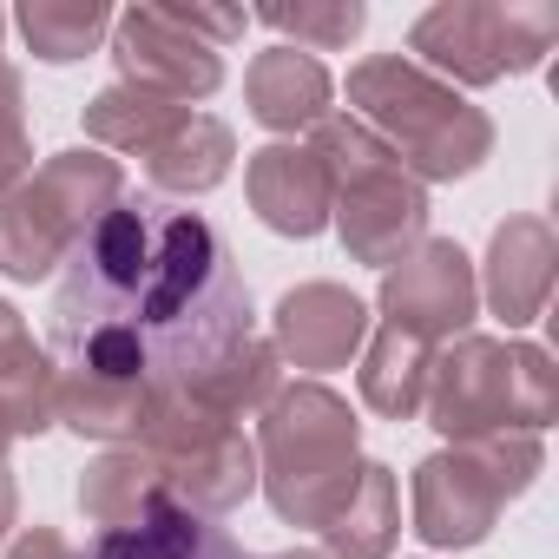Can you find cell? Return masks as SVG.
<instances>
[{
    "mask_svg": "<svg viewBox=\"0 0 559 559\" xmlns=\"http://www.w3.org/2000/svg\"><path fill=\"white\" fill-rule=\"evenodd\" d=\"M243 336H257L250 284L198 211L119 198L67 257L53 297V356L73 376L191 395Z\"/></svg>",
    "mask_w": 559,
    "mask_h": 559,
    "instance_id": "6da1fadb",
    "label": "cell"
},
{
    "mask_svg": "<svg viewBox=\"0 0 559 559\" xmlns=\"http://www.w3.org/2000/svg\"><path fill=\"white\" fill-rule=\"evenodd\" d=\"M257 487L284 526L323 533L356 487L362 421L330 382H284L257 415Z\"/></svg>",
    "mask_w": 559,
    "mask_h": 559,
    "instance_id": "7a4b0ae2",
    "label": "cell"
},
{
    "mask_svg": "<svg viewBox=\"0 0 559 559\" xmlns=\"http://www.w3.org/2000/svg\"><path fill=\"white\" fill-rule=\"evenodd\" d=\"M349 119H362L415 185H454L493 158V119L421 73L408 53H376L349 67Z\"/></svg>",
    "mask_w": 559,
    "mask_h": 559,
    "instance_id": "3957f363",
    "label": "cell"
},
{
    "mask_svg": "<svg viewBox=\"0 0 559 559\" xmlns=\"http://www.w3.org/2000/svg\"><path fill=\"white\" fill-rule=\"evenodd\" d=\"M428 428L454 441L480 435H539L559 415V369L539 343L513 336H454L428 369Z\"/></svg>",
    "mask_w": 559,
    "mask_h": 559,
    "instance_id": "277c9868",
    "label": "cell"
},
{
    "mask_svg": "<svg viewBox=\"0 0 559 559\" xmlns=\"http://www.w3.org/2000/svg\"><path fill=\"white\" fill-rule=\"evenodd\" d=\"M310 152L330 178V224L356 263L389 270L428 237V185H415L362 119L330 112L310 132Z\"/></svg>",
    "mask_w": 559,
    "mask_h": 559,
    "instance_id": "5b68a950",
    "label": "cell"
},
{
    "mask_svg": "<svg viewBox=\"0 0 559 559\" xmlns=\"http://www.w3.org/2000/svg\"><path fill=\"white\" fill-rule=\"evenodd\" d=\"M119 198H126L119 158H106L93 145L53 152L40 171L0 191V276H14V284L53 276Z\"/></svg>",
    "mask_w": 559,
    "mask_h": 559,
    "instance_id": "8992f818",
    "label": "cell"
},
{
    "mask_svg": "<svg viewBox=\"0 0 559 559\" xmlns=\"http://www.w3.org/2000/svg\"><path fill=\"white\" fill-rule=\"evenodd\" d=\"M546 467L539 435H480L435 448L415 467V533L441 552L480 546L507 500H520Z\"/></svg>",
    "mask_w": 559,
    "mask_h": 559,
    "instance_id": "52a82bcc",
    "label": "cell"
},
{
    "mask_svg": "<svg viewBox=\"0 0 559 559\" xmlns=\"http://www.w3.org/2000/svg\"><path fill=\"white\" fill-rule=\"evenodd\" d=\"M559 40L552 0H441L408 27V53L441 86H493L507 73H533Z\"/></svg>",
    "mask_w": 559,
    "mask_h": 559,
    "instance_id": "ba28073f",
    "label": "cell"
},
{
    "mask_svg": "<svg viewBox=\"0 0 559 559\" xmlns=\"http://www.w3.org/2000/svg\"><path fill=\"white\" fill-rule=\"evenodd\" d=\"M139 448L158 461L165 500H178V507H191L204 520H224V513H237L257 493V448H250V435L237 421L211 415L204 402H191L185 389L152 402Z\"/></svg>",
    "mask_w": 559,
    "mask_h": 559,
    "instance_id": "9c48e42d",
    "label": "cell"
},
{
    "mask_svg": "<svg viewBox=\"0 0 559 559\" xmlns=\"http://www.w3.org/2000/svg\"><path fill=\"white\" fill-rule=\"evenodd\" d=\"M382 330H402L415 343H454L480 317V284H474V257L454 237H421L402 263L382 270L376 290Z\"/></svg>",
    "mask_w": 559,
    "mask_h": 559,
    "instance_id": "30bf717a",
    "label": "cell"
},
{
    "mask_svg": "<svg viewBox=\"0 0 559 559\" xmlns=\"http://www.w3.org/2000/svg\"><path fill=\"white\" fill-rule=\"evenodd\" d=\"M112 67H119V86L158 93L171 106L211 99L224 86V53L204 47L191 27H178L165 0H139V8L112 14Z\"/></svg>",
    "mask_w": 559,
    "mask_h": 559,
    "instance_id": "8fae6325",
    "label": "cell"
},
{
    "mask_svg": "<svg viewBox=\"0 0 559 559\" xmlns=\"http://www.w3.org/2000/svg\"><path fill=\"white\" fill-rule=\"evenodd\" d=\"M369 343V304L343 284H297L276 297L270 317V349L284 356V369H310V382L323 369H343L349 356H362Z\"/></svg>",
    "mask_w": 559,
    "mask_h": 559,
    "instance_id": "7c38bea8",
    "label": "cell"
},
{
    "mask_svg": "<svg viewBox=\"0 0 559 559\" xmlns=\"http://www.w3.org/2000/svg\"><path fill=\"white\" fill-rule=\"evenodd\" d=\"M552 270H559V237L546 217H507L493 237H487V263L474 270L480 284V304L507 323V330H526L546 317V297H552Z\"/></svg>",
    "mask_w": 559,
    "mask_h": 559,
    "instance_id": "4fadbf2b",
    "label": "cell"
},
{
    "mask_svg": "<svg viewBox=\"0 0 559 559\" xmlns=\"http://www.w3.org/2000/svg\"><path fill=\"white\" fill-rule=\"evenodd\" d=\"M243 198H250L257 224L276 237H323L330 230V178H323L317 152L297 139H276V145L250 152Z\"/></svg>",
    "mask_w": 559,
    "mask_h": 559,
    "instance_id": "5bb4252c",
    "label": "cell"
},
{
    "mask_svg": "<svg viewBox=\"0 0 559 559\" xmlns=\"http://www.w3.org/2000/svg\"><path fill=\"white\" fill-rule=\"evenodd\" d=\"M330 99H336V80L317 53H297V47H263L243 73V106L263 132L276 139H297V132H317L330 119Z\"/></svg>",
    "mask_w": 559,
    "mask_h": 559,
    "instance_id": "9a60e30c",
    "label": "cell"
},
{
    "mask_svg": "<svg viewBox=\"0 0 559 559\" xmlns=\"http://www.w3.org/2000/svg\"><path fill=\"white\" fill-rule=\"evenodd\" d=\"M165 500V474L158 461L132 441V448H99L80 474V513L99 526V533H126L139 526L152 507Z\"/></svg>",
    "mask_w": 559,
    "mask_h": 559,
    "instance_id": "2e32d148",
    "label": "cell"
},
{
    "mask_svg": "<svg viewBox=\"0 0 559 559\" xmlns=\"http://www.w3.org/2000/svg\"><path fill=\"white\" fill-rule=\"evenodd\" d=\"M86 559H250L217 520L178 507V500H158L139 526L126 533H99V546Z\"/></svg>",
    "mask_w": 559,
    "mask_h": 559,
    "instance_id": "e0dca14e",
    "label": "cell"
},
{
    "mask_svg": "<svg viewBox=\"0 0 559 559\" xmlns=\"http://www.w3.org/2000/svg\"><path fill=\"white\" fill-rule=\"evenodd\" d=\"M230 165H237V139H230V126L211 119V112H185V119L152 145V158H145L152 185H158V191H178V198L217 191V185L230 178Z\"/></svg>",
    "mask_w": 559,
    "mask_h": 559,
    "instance_id": "ac0fdd59",
    "label": "cell"
},
{
    "mask_svg": "<svg viewBox=\"0 0 559 559\" xmlns=\"http://www.w3.org/2000/svg\"><path fill=\"white\" fill-rule=\"evenodd\" d=\"M152 389L139 382H112V376H73L60 369V421L80 435V441H99V448H132L145 435V415H152Z\"/></svg>",
    "mask_w": 559,
    "mask_h": 559,
    "instance_id": "d6986e66",
    "label": "cell"
},
{
    "mask_svg": "<svg viewBox=\"0 0 559 559\" xmlns=\"http://www.w3.org/2000/svg\"><path fill=\"white\" fill-rule=\"evenodd\" d=\"M330 559H389L402 539V493H395V467L362 461L349 500L336 507V520L323 526Z\"/></svg>",
    "mask_w": 559,
    "mask_h": 559,
    "instance_id": "ffe728a7",
    "label": "cell"
},
{
    "mask_svg": "<svg viewBox=\"0 0 559 559\" xmlns=\"http://www.w3.org/2000/svg\"><path fill=\"white\" fill-rule=\"evenodd\" d=\"M428 369H435V349L402 336V330H376L362 343V402L382 415V421H415L421 402H428Z\"/></svg>",
    "mask_w": 559,
    "mask_h": 559,
    "instance_id": "44dd1931",
    "label": "cell"
},
{
    "mask_svg": "<svg viewBox=\"0 0 559 559\" xmlns=\"http://www.w3.org/2000/svg\"><path fill=\"white\" fill-rule=\"evenodd\" d=\"M14 27L34 60L73 67V60L99 53V40L112 34V8L106 0H27V8H14Z\"/></svg>",
    "mask_w": 559,
    "mask_h": 559,
    "instance_id": "7402d4cb",
    "label": "cell"
},
{
    "mask_svg": "<svg viewBox=\"0 0 559 559\" xmlns=\"http://www.w3.org/2000/svg\"><path fill=\"white\" fill-rule=\"evenodd\" d=\"M191 106H171V99H158V93H139V86H106V93H93L86 99V139H93V152H139V158H152V145L185 119Z\"/></svg>",
    "mask_w": 559,
    "mask_h": 559,
    "instance_id": "603a6c76",
    "label": "cell"
},
{
    "mask_svg": "<svg viewBox=\"0 0 559 559\" xmlns=\"http://www.w3.org/2000/svg\"><path fill=\"white\" fill-rule=\"evenodd\" d=\"M276 389H284V356L270 349V336H243V343L191 389V402H204V408L224 415V421H243V415H263Z\"/></svg>",
    "mask_w": 559,
    "mask_h": 559,
    "instance_id": "cb8c5ba5",
    "label": "cell"
},
{
    "mask_svg": "<svg viewBox=\"0 0 559 559\" xmlns=\"http://www.w3.org/2000/svg\"><path fill=\"white\" fill-rule=\"evenodd\" d=\"M0 428L14 441L60 428V362L47 349H34V336L0 356Z\"/></svg>",
    "mask_w": 559,
    "mask_h": 559,
    "instance_id": "d4e9b609",
    "label": "cell"
},
{
    "mask_svg": "<svg viewBox=\"0 0 559 559\" xmlns=\"http://www.w3.org/2000/svg\"><path fill=\"white\" fill-rule=\"evenodd\" d=\"M257 27L297 40V53H343L362 27H369V8L362 0H263V8H250Z\"/></svg>",
    "mask_w": 559,
    "mask_h": 559,
    "instance_id": "484cf974",
    "label": "cell"
},
{
    "mask_svg": "<svg viewBox=\"0 0 559 559\" xmlns=\"http://www.w3.org/2000/svg\"><path fill=\"white\" fill-rule=\"evenodd\" d=\"M34 171V139H27V80L21 67L0 60V191Z\"/></svg>",
    "mask_w": 559,
    "mask_h": 559,
    "instance_id": "4316f807",
    "label": "cell"
},
{
    "mask_svg": "<svg viewBox=\"0 0 559 559\" xmlns=\"http://www.w3.org/2000/svg\"><path fill=\"white\" fill-rule=\"evenodd\" d=\"M8 559H86V552H73L53 526H27V533L8 546Z\"/></svg>",
    "mask_w": 559,
    "mask_h": 559,
    "instance_id": "83f0119b",
    "label": "cell"
},
{
    "mask_svg": "<svg viewBox=\"0 0 559 559\" xmlns=\"http://www.w3.org/2000/svg\"><path fill=\"white\" fill-rule=\"evenodd\" d=\"M21 343H27V323H21V310H14L8 297H0V356L21 349Z\"/></svg>",
    "mask_w": 559,
    "mask_h": 559,
    "instance_id": "f1b7e54d",
    "label": "cell"
},
{
    "mask_svg": "<svg viewBox=\"0 0 559 559\" xmlns=\"http://www.w3.org/2000/svg\"><path fill=\"white\" fill-rule=\"evenodd\" d=\"M14 513H21V487H14V474H8V467H0V539H8Z\"/></svg>",
    "mask_w": 559,
    "mask_h": 559,
    "instance_id": "f546056e",
    "label": "cell"
},
{
    "mask_svg": "<svg viewBox=\"0 0 559 559\" xmlns=\"http://www.w3.org/2000/svg\"><path fill=\"white\" fill-rule=\"evenodd\" d=\"M270 559H330V552H317V546H290V552H270Z\"/></svg>",
    "mask_w": 559,
    "mask_h": 559,
    "instance_id": "4dcf8cb0",
    "label": "cell"
},
{
    "mask_svg": "<svg viewBox=\"0 0 559 559\" xmlns=\"http://www.w3.org/2000/svg\"><path fill=\"white\" fill-rule=\"evenodd\" d=\"M8 441H14V435H8V428H0V461H8Z\"/></svg>",
    "mask_w": 559,
    "mask_h": 559,
    "instance_id": "1f68e13d",
    "label": "cell"
},
{
    "mask_svg": "<svg viewBox=\"0 0 559 559\" xmlns=\"http://www.w3.org/2000/svg\"><path fill=\"white\" fill-rule=\"evenodd\" d=\"M0 34H8V14H0Z\"/></svg>",
    "mask_w": 559,
    "mask_h": 559,
    "instance_id": "d6a6232c",
    "label": "cell"
}]
</instances>
